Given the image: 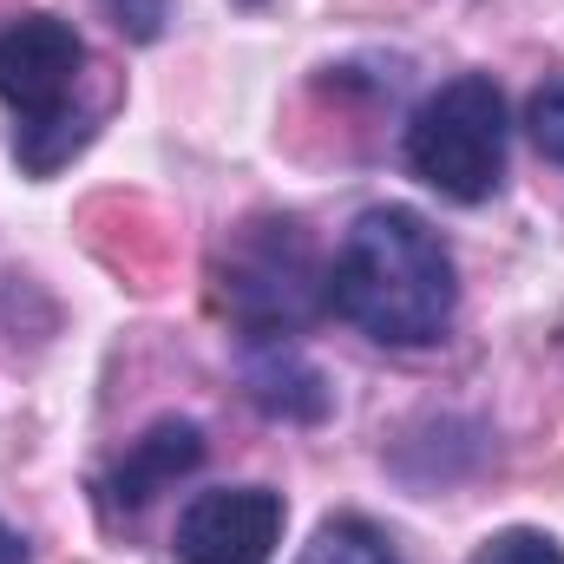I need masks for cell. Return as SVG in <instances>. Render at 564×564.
Returning <instances> with one entry per match:
<instances>
[{"label": "cell", "mask_w": 564, "mask_h": 564, "mask_svg": "<svg viewBox=\"0 0 564 564\" xmlns=\"http://www.w3.org/2000/svg\"><path fill=\"white\" fill-rule=\"evenodd\" d=\"M408 164L421 184H433L453 204L492 197L499 171H506V99H499V86L479 73L446 79L408 126Z\"/></svg>", "instance_id": "cell-2"}, {"label": "cell", "mask_w": 564, "mask_h": 564, "mask_svg": "<svg viewBox=\"0 0 564 564\" xmlns=\"http://www.w3.org/2000/svg\"><path fill=\"white\" fill-rule=\"evenodd\" d=\"M479 564H564V552L545 539V532H506V539L486 545Z\"/></svg>", "instance_id": "cell-10"}, {"label": "cell", "mask_w": 564, "mask_h": 564, "mask_svg": "<svg viewBox=\"0 0 564 564\" xmlns=\"http://www.w3.org/2000/svg\"><path fill=\"white\" fill-rule=\"evenodd\" d=\"M282 539V492L270 486H217L197 492L177 519L184 564H270Z\"/></svg>", "instance_id": "cell-5"}, {"label": "cell", "mask_w": 564, "mask_h": 564, "mask_svg": "<svg viewBox=\"0 0 564 564\" xmlns=\"http://www.w3.org/2000/svg\"><path fill=\"white\" fill-rule=\"evenodd\" d=\"M250 394H257L270 414H289V421H315V414L328 408L322 375H315L289 341H276L263 361H250Z\"/></svg>", "instance_id": "cell-7"}, {"label": "cell", "mask_w": 564, "mask_h": 564, "mask_svg": "<svg viewBox=\"0 0 564 564\" xmlns=\"http://www.w3.org/2000/svg\"><path fill=\"white\" fill-rule=\"evenodd\" d=\"M0 564H26V545H20L7 525H0Z\"/></svg>", "instance_id": "cell-12"}, {"label": "cell", "mask_w": 564, "mask_h": 564, "mask_svg": "<svg viewBox=\"0 0 564 564\" xmlns=\"http://www.w3.org/2000/svg\"><path fill=\"white\" fill-rule=\"evenodd\" d=\"M224 302L250 341H289L308 315L328 308V270L315 263L302 224H250L224 257Z\"/></svg>", "instance_id": "cell-3"}, {"label": "cell", "mask_w": 564, "mask_h": 564, "mask_svg": "<svg viewBox=\"0 0 564 564\" xmlns=\"http://www.w3.org/2000/svg\"><path fill=\"white\" fill-rule=\"evenodd\" d=\"M302 564H401V558L368 519H328L315 532V545L302 552Z\"/></svg>", "instance_id": "cell-8"}, {"label": "cell", "mask_w": 564, "mask_h": 564, "mask_svg": "<svg viewBox=\"0 0 564 564\" xmlns=\"http://www.w3.org/2000/svg\"><path fill=\"white\" fill-rule=\"evenodd\" d=\"M453 302L459 276L440 230L401 204L361 210L328 263V308L381 348H433L453 328Z\"/></svg>", "instance_id": "cell-1"}, {"label": "cell", "mask_w": 564, "mask_h": 564, "mask_svg": "<svg viewBox=\"0 0 564 564\" xmlns=\"http://www.w3.org/2000/svg\"><path fill=\"white\" fill-rule=\"evenodd\" d=\"M525 126H532V144H539L545 158H558V164H564V79H545V86L532 93Z\"/></svg>", "instance_id": "cell-9"}, {"label": "cell", "mask_w": 564, "mask_h": 564, "mask_svg": "<svg viewBox=\"0 0 564 564\" xmlns=\"http://www.w3.org/2000/svg\"><path fill=\"white\" fill-rule=\"evenodd\" d=\"M204 459V433L191 421H158L119 453V466L99 479V506L106 512H144L164 486H177L191 466Z\"/></svg>", "instance_id": "cell-6"}, {"label": "cell", "mask_w": 564, "mask_h": 564, "mask_svg": "<svg viewBox=\"0 0 564 564\" xmlns=\"http://www.w3.org/2000/svg\"><path fill=\"white\" fill-rule=\"evenodd\" d=\"M106 13L132 40H158V26H164V0H106Z\"/></svg>", "instance_id": "cell-11"}, {"label": "cell", "mask_w": 564, "mask_h": 564, "mask_svg": "<svg viewBox=\"0 0 564 564\" xmlns=\"http://www.w3.org/2000/svg\"><path fill=\"white\" fill-rule=\"evenodd\" d=\"M86 73V40L59 13H26L0 26V99L13 106L20 126H46L79 112L73 86Z\"/></svg>", "instance_id": "cell-4"}]
</instances>
